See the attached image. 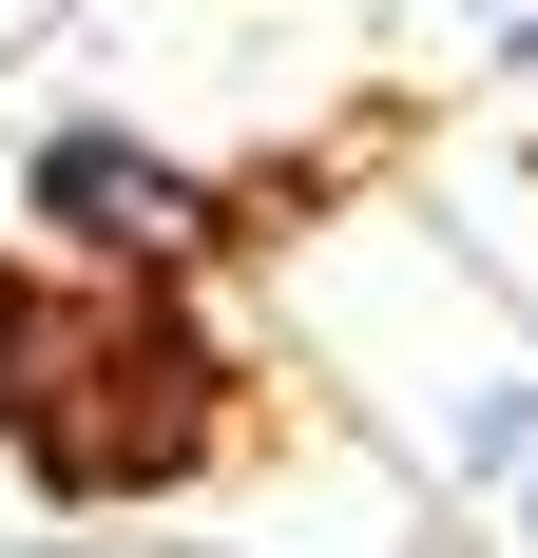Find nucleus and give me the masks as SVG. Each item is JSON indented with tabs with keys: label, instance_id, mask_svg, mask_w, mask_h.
Here are the masks:
<instances>
[{
	"label": "nucleus",
	"instance_id": "obj_1",
	"mask_svg": "<svg viewBox=\"0 0 538 558\" xmlns=\"http://www.w3.org/2000/svg\"><path fill=\"white\" fill-rule=\"evenodd\" d=\"M0 444L39 462L58 501H193V482L250 444V366L212 347L193 289H58L39 386H20Z\"/></svg>",
	"mask_w": 538,
	"mask_h": 558
},
{
	"label": "nucleus",
	"instance_id": "obj_2",
	"mask_svg": "<svg viewBox=\"0 0 538 558\" xmlns=\"http://www.w3.org/2000/svg\"><path fill=\"white\" fill-rule=\"evenodd\" d=\"M20 231H39L77 289H193L231 251V193L155 135H115V116H58L39 155H20Z\"/></svg>",
	"mask_w": 538,
	"mask_h": 558
},
{
	"label": "nucleus",
	"instance_id": "obj_3",
	"mask_svg": "<svg viewBox=\"0 0 538 558\" xmlns=\"http://www.w3.org/2000/svg\"><path fill=\"white\" fill-rule=\"evenodd\" d=\"M39 328H58V270L0 251V424H20V386H39Z\"/></svg>",
	"mask_w": 538,
	"mask_h": 558
}]
</instances>
